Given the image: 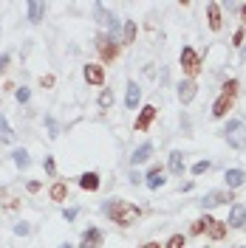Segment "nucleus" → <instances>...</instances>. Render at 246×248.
<instances>
[{"mask_svg": "<svg viewBox=\"0 0 246 248\" xmlns=\"http://www.w3.org/2000/svg\"><path fill=\"white\" fill-rule=\"evenodd\" d=\"M105 215L116 223V226H122V229H127V226H133L139 217H141V209H139L136 203H127V201H108L105 203Z\"/></svg>", "mask_w": 246, "mask_h": 248, "instance_id": "obj_1", "label": "nucleus"}, {"mask_svg": "<svg viewBox=\"0 0 246 248\" xmlns=\"http://www.w3.org/2000/svg\"><path fill=\"white\" fill-rule=\"evenodd\" d=\"M235 93H238V79H229V82L224 85V93L218 96L215 105H212V116H215V119H224L227 110H232V105H235Z\"/></svg>", "mask_w": 246, "mask_h": 248, "instance_id": "obj_2", "label": "nucleus"}, {"mask_svg": "<svg viewBox=\"0 0 246 248\" xmlns=\"http://www.w3.org/2000/svg\"><path fill=\"white\" fill-rule=\"evenodd\" d=\"M224 139H227V144L232 150H246V122L232 119L227 124V130H224Z\"/></svg>", "mask_w": 246, "mask_h": 248, "instance_id": "obj_3", "label": "nucleus"}, {"mask_svg": "<svg viewBox=\"0 0 246 248\" xmlns=\"http://www.w3.org/2000/svg\"><path fill=\"white\" fill-rule=\"evenodd\" d=\"M93 46H96V51H99L102 62H113L116 57H119V43H116L110 34H96Z\"/></svg>", "mask_w": 246, "mask_h": 248, "instance_id": "obj_4", "label": "nucleus"}, {"mask_svg": "<svg viewBox=\"0 0 246 248\" xmlns=\"http://www.w3.org/2000/svg\"><path fill=\"white\" fill-rule=\"evenodd\" d=\"M181 71L187 74V79H195L201 74V60L195 54V48H181Z\"/></svg>", "mask_w": 246, "mask_h": 248, "instance_id": "obj_5", "label": "nucleus"}, {"mask_svg": "<svg viewBox=\"0 0 246 248\" xmlns=\"http://www.w3.org/2000/svg\"><path fill=\"white\" fill-rule=\"evenodd\" d=\"M93 15H96V23L108 26V29H110V37L116 40V31H119V20L110 15V12L105 9V6H102V3H96V6H93Z\"/></svg>", "mask_w": 246, "mask_h": 248, "instance_id": "obj_6", "label": "nucleus"}, {"mask_svg": "<svg viewBox=\"0 0 246 248\" xmlns=\"http://www.w3.org/2000/svg\"><path fill=\"white\" fill-rule=\"evenodd\" d=\"M82 77H85L88 85L102 88V85H105V68H102V65H96V62H88V65L82 68Z\"/></svg>", "mask_w": 246, "mask_h": 248, "instance_id": "obj_7", "label": "nucleus"}, {"mask_svg": "<svg viewBox=\"0 0 246 248\" xmlns=\"http://www.w3.org/2000/svg\"><path fill=\"white\" fill-rule=\"evenodd\" d=\"M102 243H105V234H102V229L91 226V229H85V232H82L79 248H102Z\"/></svg>", "mask_w": 246, "mask_h": 248, "instance_id": "obj_8", "label": "nucleus"}, {"mask_svg": "<svg viewBox=\"0 0 246 248\" xmlns=\"http://www.w3.org/2000/svg\"><path fill=\"white\" fill-rule=\"evenodd\" d=\"M227 201H232L229 189H212V192H207L201 198V206L204 209H215V206H221V203H227Z\"/></svg>", "mask_w": 246, "mask_h": 248, "instance_id": "obj_9", "label": "nucleus"}, {"mask_svg": "<svg viewBox=\"0 0 246 248\" xmlns=\"http://www.w3.org/2000/svg\"><path fill=\"white\" fill-rule=\"evenodd\" d=\"M195 96H198L195 79H181V82H178V102H181V105H190Z\"/></svg>", "mask_w": 246, "mask_h": 248, "instance_id": "obj_10", "label": "nucleus"}, {"mask_svg": "<svg viewBox=\"0 0 246 248\" xmlns=\"http://www.w3.org/2000/svg\"><path fill=\"white\" fill-rule=\"evenodd\" d=\"M156 113H158V110H156L153 105H144V108L139 110V116H136V130H139V133H147V130H150Z\"/></svg>", "mask_w": 246, "mask_h": 248, "instance_id": "obj_11", "label": "nucleus"}, {"mask_svg": "<svg viewBox=\"0 0 246 248\" xmlns=\"http://www.w3.org/2000/svg\"><path fill=\"white\" fill-rule=\"evenodd\" d=\"M207 26L212 31H221V26H224V17H221V3H207Z\"/></svg>", "mask_w": 246, "mask_h": 248, "instance_id": "obj_12", "label": "nucleus"}, {"mask_svg": "<svg viewBox=\"0 0 246 248\" xmlns=\"http://www.w3.org/2000/svg\"><path fill=\"white\" fill-rule=\"evenodd\" d=\"M150 155H153V144H150V141H144L141 147H136V150H133V155H130V164H133V167H139V164L150 161Z\"/></svg>", "mask_w": 246, "mask_h": 248, "instance_id": "obj_13", "label": "nucleus"}, {"mask_svg": "<svg viewBox=\"0 0 246 248\" xmlns=\"http://www.w3.org/2000/svg\"><path fill=\"white\" fill-rule=\"evenodd\" d=\"M139 102H141V91H139V85L130 79L127 82V96H124V105H127V110H136Z\"/></svg>", "mask_w": 246, "mask_h": 248, "instance_id": "obj_14", "label": "nucleus"}, {"mask_svg": "<svg viewBox=\"0 0 246 248\" xmlns=\"http://www.w3.org/2000/svg\"><path fill=\"white\" fill-rule=\"evenodd\" d=\"M244 220H246V203H235L229 212V226L232 229H244Z\"/></svg>", "mask_w": 246, "mask_h": 248, "instance_id": "obj_15", "label": "nucleus"}, {"mask_svg": "<svg viewBox=\"0 0 246 248\" xmlns=\"http://www.w3.org/2000/svg\"><path fill=\"white\" fill-rule=\"evenodd\" d=\"M207 234H210V240H224V237H227V223H224V220H215V217H210Z\"/></svg>", "mask_w": 246, "mask_h": 248, "instance_id": "obj_16", "label": "nucleus"}, {"mask_svg": "<svg viewBox=\"0 0 246 248\" xmlns=\"http://www.w3.org/2000/svg\"><path fill=\"white\" fill-rule=\"evenodd\" d=\"M227 189H241L246 184V172L244 170H227Z\"/></svg>", "mask_w": 246, "mask_h": 248, "instance_id": "obj_17", "label": "nucleus"}, {"mask_svg": "<svg viewBox=\"0 0 246 248\" xmlns=\"http://www.w3.org/2000/svg\"><path fill=\"white\" fill-rule=\"evenodd\" d=\"M26 9H29V23H34V26H37V23H43V15H46V3H40V0H31Z\"/></svg>", "mask_w": 246, "mask_h": 248, "instance_id": "obj_18", "label": "nucleus"}, {"mask_svg": "<svg viewBox=\"0 0 246 248\" xmlns=\"http://www.w3.org/2000/svg\"><path fill=\"white\" fill-rule=\"evenodd\" d=\"M99 184H102V181H99V175H96V172H82V175H79V186H82L85 192H96Z\"/></svg>", "mask_w": 246, "mask_h": 248, "instance_id": "obj_19", "label": "nucleus"}, {"mask_svg": "<svg viewBox=\"0 0 246 248\" xmlns=\"http://www.w3.org/2000/svg\"><path fill=\"white\" fill-rule=\"evenodd\" d=\"M164 181H167V178H164L161 167H153V170L144 175V184L150 186V189H158V186H164Z\"/></svg>", "mask_w": 246, "mask_h": 248, "instance_id": "obj_20", "label": "nucleus"}, {"mask_svg": "<svg viewBox=\"0 0 246 248\" xmlns=\"http://www.w3.org/2000/svg\"><path fill=\"white\" fill-rule=\"evenodd\" d=\"M170 172L173 175H181L184 172V153L181 150H173L170 153Z\"/></svg>", "mask_w": 246, "mask_h": 248, "instance_id": "obj_21", "label": "nucleus"}, {"mask_svg": "<svg viewBox=\"0 0 246 248\" xmlns=\"http://www.w3.org/2000/svg\"><path fill=\"white\" fill-rule=\"evenodd\" d=\"M136 40V20H124V31H122V46H130Z\"/></svg>", "mask_w": 246, "mask_h": 248, "instance_id": "obj_22", "label": "nucleus"}, {"mask_svg": "<svg viewBox=\"0 0 246 248\" xmlns=\"http://www.w3.org/2000/svg\"><path fill=\"white\" fill-rule=\"evenodd\" d=\"M12 141H15V133H12L9 122L0 116V144H12Z\"/></svg>", "mask_w": 246, "mask_h": 248, "instance_id": "obj_23", "label": "nucleus"}, {"mask_svg": "<svg viewBox=\"0 0 246 248\" xmlns=\"http://www.w3.org/2000/svg\"><path fill=\"white\" fill-rule=\"evenodd\" d=\"M48 195H51V201H65V198H68V186L57 181V184L48 189Z\"/></svg>", "mask_w": 246, "mask_h": 248, "instance_id": "obj_24", "label": "nucleus"}, {"mask_svg": "<svg viewBox=\"0 0 246 248\" xmlns=\"http://www.w3.org/2000/svg\"><path fill=\"white\" fill-rule=\"evenodd\" d=\"M110 108H113V91L102 88V93H99V110H110Z\"/></svg>", "mask_w": 246, "mask_h": 248, "instance_id": "obj_25", "label": "nucleus"}, {"mask_svg": "<svg viewBox=\"0 0 246 248\" xmlns=\"http://www.w3.org/2000/svg\"><path fill=\"white\" fill-rule=\"evenodd\" d=\"M12 158H15V164H17V167H20V170H26V167H29V164H31L29 153H26L23 147H20V150H15V153H12Z\"/></svg>", "mask_w": 246, "mask_h": 248, "instance_id": "obj_26", "label": "nucleus"}, {"mask_svg": "<svg viewBox=\"0 0 246 248\" xmlns=\"http://www.w3.org/2000/svg\"><path fill=\"white\" fill-rule=\"evenodd\" d=\"M207 226H210V215H204L201 220H195V223H193V229H190V234H195V237H198V234L207 232Z\"/></svg>", "mask_w": 246, "mask_h": 248, "instance_id": "obj_27", "label": "nucleus"}, {"mask_svg": "<svg viewBox=\"0 0 246 248\" xmlns=\"http://www.w3.org/2000/svg\"><path fill=\"white\" fill-rule=\"evenodd\" d=\"M184 243H187L184 234H173V237L167 240V246H164V248H184Z\"/></svg>", "mask_w": 246, "mask_h": 248, "instance_id": "obj_28", "label": "nucleus"}, {"mask_svg": "<svg viewBox=\"0 0 246 248\" xmlns=\"http://www.w3.org/2000/svg\"><path fill=\"white\" fill-rule=\"evenodd\" d=\"M15 96H17V102H20V105H26V102L31 99V91H29V88H17Z\"/></svg>", "mask_w": 246, "mask_h": 248, "instance_id": "obj_29", "label": "nucleus"}, {"mask_svg": "<svg viewBox=\"0 0 246 248\" xmlns=\"http://www.w3.org/2000/svg\"><path fill=\"white\" fill-rule=\"evenodd\" d=\"M43 167H46V172L51 175V178L57 175V164H54V158H51V155H46V161H43Z\"/></svg>", "mask_w": 246, "mask_h": 248, "instance_id": "obj_30", "label": "nucleus"}, {"mask_svg": "<svg viewBox=\"0 0 246 248\" xmlns=\"http://www.w3.org/2000/svg\"><path fill=\"white\" fill-rule=\"evenodd\" d=\"M207 170H210V161H195L193 164V175H204Z\"/></svg>", "mask_w": 246, "mask_h": 248, "instance_id": "obj_31", "label": "nucleus"}, {"mask_svg": "<svg viewBox=\"0 0 246 248\" xmlns=\"http://www.w3.org/2000/svg\"><path fill=\"white\" fill-rule=\"evenodd\" d=\"M29 232H31V226H29V223H17V226H15V234H20V237H26Z\"/></svg>", "mask_w": 246, "mask_h": 248, "instance_id": "obj_32", "label": "nucleus"}, {"mask_svg": "<svg viewBox=\"0 0 246 248\" xmlns=\"http://www.w3.org/2000/svg\"><path fill=\"white\" fill-rule=\"evenodd\" d=\"M9 62H12V57H9V54H0V77L6 74V68H9Z\"/></svg>", "mask_w": 246, "mask_h": 248, "instance_id": "obj_33", "label": "nucleus"}, {"mask_svg": "<svg viewBox=\"0 0 246 248\" xmlns=\"http://www.w3.org/2000/svg\"><path fill=\"white\" fill-rule=\"evenodd\" d=\"M46 124H48V130H51L48 136H51V139H57V136H60V133H57V122H54V119L48 116V119H46Z\"/></svg>", "mask_w": 246, "mask_h": 248, "instance_id": "obj_34", "label": "nucleus"}, {"mask_svg": "<svg viewBox=\"0 0 246 248\" xmlns=\"http://www.w3.org/2000/svg\"><path fill=\"white\" fill-rule=\"evenodd\" d=\"M62 217H65V220H68V223H71V220H74V217H77V209H74V206H71V209H62Z\"/></svg>", "mask_w": 246, "mask_h": 248, "instance_id": "obj_35", "label": "nucleus"}, {"mask_svg": "<svg viewBox=\"0 0 246 248\" xmlns=\"http://www.w3.org/2000/svg\"><path fill=\"white\" fill-rule=\"evenodd\" d=\"M232 40H235V46H241V43H244V29L235 31V37H232Z\"/></svg>", "mask_w": 246, "mask_h": 248, "instance_id": "obj_36", "label": "nucleus"}, {"mask_svg": "<svg viewBox=\"0 0 246 248\" xmlns=\"http://www.w3.org/2000/svg\"><path fill=\"white\" fill-rule=\"evenodd\" d=\"M40 85H43V88H51V85H54V77H43L40 79Z\"/></svg>", "mask_w": 246, "mask_h": 248, "instance_id": "obj_37", "label": "nucleus"}, {"mask_svg": "<svg viewBox=\"0 0 246 248\" xmlns=\"http://www.w3.org/2000/svg\"><path fill=\"white\" fill-rule=\"evenodd\" d=\"M29 192H31V195H34V192H40V184H37V181H31V184H29Z\"/></svg>", "mask_w": 246, "mask_h": 248, "instance_id": "obj_38", "label": "nucleus"}, {"mask_svg": "<svg viewBox=\"0 0 246 248\" xmlns=\"http://www.w3.org/2000/svg\"><path fill=\"white\" fill-rule=\"evenodd\" d=\"M241 20H244V23H246V3H244V6H241Z\"/></svg>", "mask_w": 246, "mask_h": 248, "instance_id": "obj_39", "label": "nucleus"}, {"mask_svg": "<svg viewBox=\"0 0 246 248\" xmlns=\"http://www.w3.org/2000/svg\"><path fill=\"white\" fill-rule=\"evenodd\" d=\"M141 248H161V246H158V243H144Z\"/></svg>", "mask_w": 246, "mask_h": 248, "instance_id": "obj_40", "label": "nucleus"}, {"mask_svg": "<svg viewBox=\"0 0 246 248\" xmlns=\"http://www.w3.org/2000/svg\"><path fill=\"white\" fill-rule=\"evenodd\" d=\"M60 248H74V246H71V243H62V246Z\"/></svg>", "mask_w": 246, "mask_h": 248, "instance_id": "obj_41", "label": "nucleus"}, {"mask_svg": "<svg viewBox=\"0 0 246 248\" xmlns=\"http://www.w3.org/2000/svg\"><path fill=\"white\" fill-rule=\"evenodd\" d=\"M244 229H246V220H244Z\"/></svg>", "mask_w": 246, "mask_h": 248, "instance_id": "obj_42", "label": "nucleus"}, {"mask_svg": "<svg viewBox=\"0 0 246 248\" xmlns=\"http://www.w3.org/2000/svg\"><path fill=\"white\" fill-rule=\"evenodd\" d=\"M204 248H210V246H204Z\"/></svg>", "mask_w": 246, "mask_h": 248, "instance_id": "obj_43", "label": "nucleus"}, {"mask_svg": "<svg viewBox=\"0 0 246 248\" xmlns=\"http://www.w3.org/2000/svg\"><path fill=\"white\" fill-rule=\"evenodd\" d=\"M244 54H246V48H244Z\"/></svg>", "mask_w": 246, "mask_h": 248, "instance_id": "obj_44", "label": "nucleus"}]
</instances>
